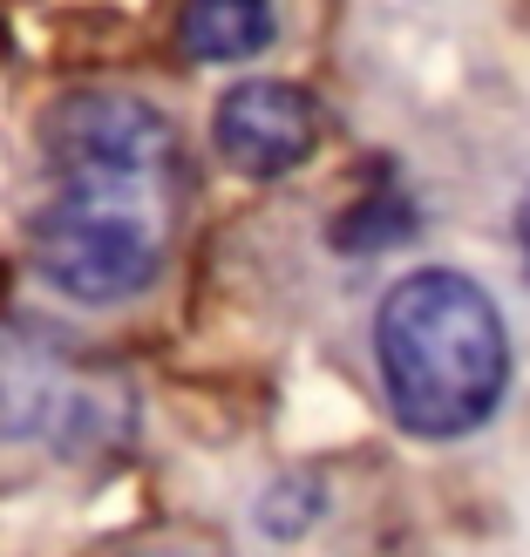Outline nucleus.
Listing matches in <instances>:
<instances>
[{
  "mask_svg": "<svg viewBox=\"0 0 530 557\" xmlns=\"http://www.w3.org/2000/svg\"><path fill=\"white\" fill-rule=\"evenodd\" d=\"M48 205L27 259L69 306H123L157 286L184 205L177 123L136 89H69L41 116Z\"/></svg>",
  "mask_w": 530,
  "mask_h": 557,
  "instance_id": "1",
  "label": "nucleus"
},
{
  "mask_svg": "<svg viewBox=\"0 0 530 557\" xmlns=\"http://www.w3.org/2000/svg\"><path fill=\"white\" fill-rule=\"evenodd\" d=\"M374 368L415 442H463L510 395V326L469 272L422 265L381 293Z\"/></svg>",
  "mask_w": 530,
  "mask_h": 557,
  "instance_id": "2",
  "label": "nucleus"
},
{
  "mask_svg": "<svg viewBox=\"0 0 530 557\" xmlns=\"http://www.w3.org/2000/svg\"><path fill=\"white\" fill-rule=\"evenodd\" d=\"M109 408L116 395L27 333H0V442H48L62 456H82L109 442Z\"/></svg>",
  "mask_w": 530,
  "mask_h": 557,
  "instance_id": "3",
  "label": "nucleus"
},
{
  "mask_svg": "<svg viewBox=\"0 0 530 557\" xmlns=\"http://www.w3.org/2000/svg\"><path fill=\"white\" fill-rule=\"evenodd\" d=\"M211 144L238 177L272 184V177L299 171V163L320 150V102L306 96L299 82L252 75V82H238V89H225V102H218V116H211Z\"/></svg>",
  "mask_w": 530,
  "mask_h": 557,
  "instance_id": "4",
  "label": "nucleus"
},
{
  "mask_svg": "<svg viewBox=\"0 0 530 557\" xmlns=\"http://www.w3.org/2000/svg\"><path fill=\"white\" fill-rule=\"evenodd\" d=\"M177 41L190 62H259L279 41V8L272 0H184Z\"/></svg>",
  "mask_w": 530,
  "mask_h": 557,
  "instance_id": "5",
  "label": "nucleus"
},
{
  "mask_svg": "<svg viewBox=\"0 0 530 557\" xmlns=\"http://www.w3.org/2000/svg\"><path fill=\"white\" fill-rule=\"evenodd\" d=\"M415 238V198L402 184H381L368 198H354L341 218H333V245L341 252H387V245Z\"/></svg>",
  "mask_w": 530,
  "mask_h": 557,
  "instance_id": "6",
  "label": "nucleus"
},
{
  "mask_svg": "<svg viewBox=\"0 0 530 557\" xmlns=\"http://www.w3.org/2000/svg\"><path fill=\"white\" fill-rule=\"evenodd\" d=\"M326 517V490L313 476H279L266 496H259V531L266 537H299Z\"/></svg>",
  "mask_w": 530,
  "mask_h": 557,
  "instance_id": "7",
  "label": "nucleus"
},
{
  "mask_svg": "<svg viewBox=\"0 0 530 557\" xmlns=\"http://www.w3.org/2000/svg\"><path fill=\"white\" fill-rule=\"evenodd\" d=\"M517 259H523V278H530V190L517 198Z\"/></svg>",
  "mask_w": 530,
  "mask_h": 557,
  "instance_id": "8",
  "label": "nucleus"
}]
</instances>
